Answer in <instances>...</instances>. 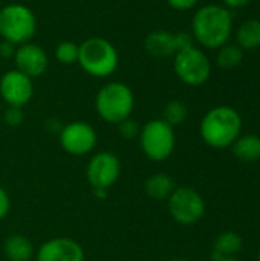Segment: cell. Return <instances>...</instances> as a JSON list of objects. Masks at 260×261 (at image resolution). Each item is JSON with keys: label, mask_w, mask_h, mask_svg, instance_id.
Masks as SVG:
<instances>
[{"label": "cell", "mask_w": 260, "mask_h": 261, "mask_svg": "<svg viewBox=\"0 0 260 261\" xmlns=\"http://www.w3.org/2000/svg\"><path fill=\"white\" fill-rule=\"evenodd\" d=\"M15 49L17 46H14L12 43H8V41H3L0 43V57L3 58H8V60H12L14 54H15Z\"/></svg>", "instance_id": "83f0119b"}, {"label": "cell", "mask_w": 260, "mask_h": 261, "mask_svg": "<svg viewBox=\"0 0 260 261\" xmlns=\"http://www.w3.org/2000/svg\"><path fill=\"white\" fill-rule=\"evenodd\" d=\"M3 121L9 127H20L25 121L23 107H8L3 113Z\"/></svg>", "instance_id": "cb8c5ba5"}, {"label": "cell", "mask_w": 260, "mask_h": 261, "mask_svg": "<svg viewBox=\"0 0 260 261\" xmlns=\"http://www.w3.org/2000/svg\"><path fill=\"white\" fill-rule=\"evenodd\" d=\"M166 2L169 3L170 8H173L176 11H188V9L195 8L199 0H166Z\"/></svg>", "instance_id": "4316f807"}, {"label": "cell", "mask_w": 260, "mask_h": 261, "mask_svg": "<svg viewBox=\"0 0 260 261\" xmlns=\"http://www.w3.org/2000/svg\"><path fill=\"white\" fill-rule=\"evenodd\" d=\"M213 261H241L238 260L236 257H215V258H211Z\"/></svg>", "instance_id": "f546056e"}, {"label": "cell", "mask_w": 260, "mask_h": 261, "mask_svg": "<svg viewBox=\"0 0 260 261\" xmlns=\"http://www.w3.org/2000/svg\"><path fill=\"white\" fill-rule=\"evenodd\" d=\"M3 254L8 261H31L35 257V248L26 236L11 234L3 242Z\"/></svg>", "instance_id": "9a60e30c"}, {"label": "cell", "mask_w": 260, "mask_h": 261, "mask_svg": "<svg viewBox=\"0 0 260 261\" xmlns=\"http://www.w3.org/2000/svg\"><path fill=\"white\" fill-rule=\"evenodd\" d=\"M14 69L25 73L29 78H38L44 75L49 67V57L48 52L32 41L17 46L15 54L12 57Z\"/></svg>", "instance_id": "7c38bea8"}, {"label": "cell", "mask_w": 260, "mask_h": 261, "mask_svg": "<svg viewBox=\"0 0 260 261\" xmlns=\"http://www.w3.org/2000/svg\"><path fill=\"white\" fill-rule=\"evenodd\" d=\"M192 35L202 47L219 49L227 44L233 32V14L222 5L201 6L192 18Z\"/></svg>", "instance_id": "6da1fadb"}, {"label": "cell", "mask_w": 260, "mask_h": 261, "mask_svg": "<svg viewBox=\"0 0 260 261\" xmlns=\"http://www.w3.org/2000/svg\"><path fill=\"white\" fill-rule=\"evenodd\" d=\"M172 261H190V260H187V258H175V260H172Z\"/></svg>", "instance_id": "4dcf8cb0"}, {"label": "cell", "mask_w": 260, "mask_h": 261, "mask_svg": "<svg viewBox=\"0 0 260 261\" xmlns=\"http://www.w3.org/2000/svg\"><path fill=\"white\" fill-rule=\"evenodd\" d=\"M78 52H80V44L70 40H63L55 46L54 57L55 60L63 64V66H70L78 63Z\"/></svg>", "instance_id": "7402d4cb"}, {"label": "cell", "mask_w": 260, "mask_h": 261, "mask_svg": "<svg viewBox=\"0 0 260 261\" xmlns=\"http://www.w3.org/2000/svg\"><path fill=\"white\" fill-rule=\"evenodd\" d=\"M34 96L32 78L9 69L0 76V98L8 107H25Z\"/></svg>", "instance_id": "8fae6325"}, {"label": "cell", "mask_w": 260, "mask_h": 261, "mask_svg": "<svg viewBox=\"0 0 260 261\" xmlns=\"http://www.w3.org/2000/svg\"><path fill=\"white\" fill-rule=\"evenodd\" d=\"M244 60V50L238 44H224L218 49L216 63L222 69H234Z\"/></svg>", "instance_id": "ffe728a7"}, {"label": "cell", "mask_w": 260, "mask_h": 261, "mask_svg": "<svg viewBox=\"0 0 260 261\" xmlns=\"http://www.w3.org/2000/svg\"><path fill=\"white\" fill-rule=\"evenodd\" d=\"M173 70L184 84L199 87L208 81L211 63L202 49L192 46L173 55Z\"/></svg>", "instance_id": "52a82bcc"}, {"label": "cell", "mask_w": 260, "mask_h": 261, "mask_svg": "<svg viewBox=\"0 0 260 261\" xmlns=\"http://www.w3.org/2000/svg\"><path fill=\"white\" fill-rule=\"evenodd\" d=\"M116 127H118V133H120V136H121L123 139H126V141L138 139L139 132H141V125H139L136 121H133V119H132V116H130V118H127V119H124L123 122H120Z\"/></svg>", "instance_id": "603a6c76"}, {"label": "cell", "mask_w": 260, "mask_h": 261, "mask_svg": "<svg viewBox=\"0 0 260 261\" xmlns=\"http://www.w3.org/2000/svg\"><path fill=\"white\" fill-rule=\"evenodd\" d=\"M242 245H244L242 237L238 232H234V231L221 232L213 243L211 258H215V257H234L236 254L241 252Z\"/></svg>", "instance_id": "d6986e66"}, {"label": "cell", "mask_w": 260, "mask_h": 261, "mask_svg": "<svg viewBox=\"0 0 260 261\" xmlns=\"http://www.w3.org/2000/svg\"><path fill=\"white\" fill-rule=\"evenodd\" d=\"M80 67L93 78H109L120 66V54L112 41L104 37H89L80 43Z\"/></svg>", "instance_id": "277c9868"}, {"label": "cell", "mask_w": 260, "mask_h": 261, "mask_svg": "<svg viewBox=\"0 0 260 261\" xmlns=\"http://www.w3.org/2000/svg\"><path fill=\"white\" fill-rule=\"evenodd\" d=\"M9 210H11V199H9V194L6 193L5 188L0 187V220H3V219L9 214Z\"/></svg>", "instance_id": "484cf974"}, {"label": "cell", "mask_w": 260, "mask_h": 261, "mask_svg": "<svg viewBox=\"0 0 260 261\" xmlns=\"http://www.w3.org/2000/svg\"><path fill=\"white\" fill-rule=\"evenodd\" d=\"M95 112L107 124L118 125L135 110V93L123 81H109L95 95Z\"/></svg>", "instance_id": "3957f363"}, {"label": "cell", "mask_w": 260, "mask_h": 261, "mask_svg": "<svg viewBox=\"0 0 260 261\" xmlns=\"http://www.w3.org/2000/svg\"><path fill=\"white\" fill-rule=\"evenodd\" d=\"M188 116V109L187 106L179 101V99H173V101H169L166 106H164V110H162V118L169 125H172L173 128L181 125Z\"/></svg>", "instance_id": "44dd1931"}, {"label": "cell", "mask_w": 260, "mask_h": 261, "mask_svg": "<svg viewBox=\"0 0 260 261\" xmlns=\"http://www.w3.org/2000/svg\"><path fill=\"white\" fill-rule=\"evenodd\" d=\"M83 246L70 237H54L46 240L35 252V261H84Z\"/></svg>", "instance_id": "4fadbf2b"}, {"label": "cell", "mask_w": 260, "mask_h": 261, "mask_svg": "<svg viewBox=\"0 0 260 261\" xmlns=\"http://www.w3.org/2000/svg\"><path fill=\"white\" fill-rule=\"evenodd\" d=\"M175 44H176V52H179V50L195 46V38H193L192 32L179 31V32H175Z\"/></svg>", "instance_id": "d4e9b609"}, {"label": "cell", "mask_w": 260, "mask_h": 261, "mask_svg": "<svg viewBox=\"0 0 260 261\" xmlns=\"http://www.w3.org/2000/svg\"><path fill=\"white\" fill-rule=\"evenodd\" d=\"M58 142L64 153L69 156L81 158L90 154L97 144V130L84 121H72L64 124L58 132Z\"/></svg>", "instance_id": "9c48e42d"}, {"label": "cell", "mask_w": 260, "mask_h": 261, "mask_svg": "<svg viewBox=\"0 0 260 261\" xmlns=\"http://www.w3.org/2000/svg\"><path fill=\"white\" fill-rule=\"evenodd\" d=\"M38 23L34 11L23 3H8L0 9V37L3 41L20 46L29 43Z\"/></svg>", "instance_id": "5b68a950"}, {"label": "cell", "mask_w": 260, "mask_h": 261, "mask_svg": "<svg viewBox=\"0 0 260 261\" xmlns=\"http://www.w3.org/2000/svg\"><path fill=\"white\" fill-rule=\"evenodd\" d=\"M138 141L143 154L155 162H162L169 159L176 147L175 128L161 118L150 119L144 125H141Z\"/></svg>", "instance_id": "8992f818"}, {"label": "cell", "mask_w": 260, "mask_h": 261, "mask_svg": "<svg viewBox=\"0 0 260 261\" xmlns=\"http://www.w3.org/2000/svg\"><path fill=\"white\" fill-rule=\"evenodd\" d=\"M121 176V161L112 151H98L92 154L86 167V177L93 190L112 188Z\"/></svg>", "instance_id": "30bf717a"}, {"label": "cell", "mask_w": 260, "mask_h": 261, "mask_svg": "<svg viewBox=\"0 0 260 261\" xmlns=\"http://www.w3.org/2000/svg\"><path fill=\"white\" fill-rule=\"evenodd\" d=\"M224 2V6L228 8V9H236V8H242L245 5L250 3V0H222Z\"/></svg>", "instance_id": "f1b7e54d"}, {"label": "cell", "mask_w": 260, "mask_h": 261, "mask_svg": "<svg viewBox=\"0 0 260 261\" xmlns=\"http://www.w3.org/2000/svg\"><path fill=\"white\" fill-rule=\"evenodd\" d=\"M233 154L242 162H256L260 159V136L257 135H242L233 145Z\"/></svg>", "instance_id": "ac0fdd59"}, {"label": "cell", "mask_w": 260, "mask_h": 261, "mask_svg": "<svg viewBox=\"0 0 260 261\" xmlns=\"http://www.w3.org/2000/svg\"><path fill=\"white\" fill-rule=\"evenodd\" d=\"M176 184L173 180L172 176H169L167 173H155L152 176H149L144 182V193L153 199V200H166L170 197V194L175 191Z\"/></svg>", "instance_id": "2e32d148"}, {"label": "cell", "mask_w": 260, "mask_h": 261, "mask_svg": "<svg viewBox=\"0 0 260 261\" xmlns=\"http://www.w3.org/2000/svg\"><path fill=\"white\" fill-rule=\"evenodd\" d=\"M236 44L242 50H256L260 47V20L248 18L236 29Z\"/></svg>", "instance_id": "e0dca14e"}, {"label": "cell", "mask_w": 260, "mask_h": 261, "mask_svg": "<svg viewBox=\"0 0 260 261\" xmlns=\"http://www.w3.org/2000/svg\"><path fill=\"white\" fill-rule=\"evenodd\" d=\"M144 49L153 58H169L176 54L175 32L167 29H155L144 38Z\"/></svg>", "instance_id": "5bb4252c"}, {"label": "cell", "mask_w": 260, "mask_h": 261, "mask_svg": "<svg viewBox=\"0 0 260 261\" xmlns=\"http://www.w3.org/2000/svg\"><path fill=\"white\" fill-rule=\"evenodd\" d=\"M242 118L230 106H216L210 109L199 125L202 141L211 148H228L241 136Z\"/></svg>", "instance_id": "7a4b0ae2"}, {"label": "cell", "mask_w": 260, "mask_h": 261, "mask_svg": "<svg viewBox=\"0 0 260 261\" xmlns=\"http://www.w3.org/2000/svg\"><path fill=\"white\" fill-rule=\"evenodd\" d=\"M167 208L172 219L182 226L196 225L205 214L204 197L192 187H176L167 199Z\"/></svg>", "instance_id": "ba28073f"}, {"label": "cell", "mask_w": 260, "mask_h": 261, "mask_svg": "<svg viewBox=\"0 0 260 261\" xmlns=\"http://www.w3.org/2000/svg\"><path fill=\"white\" fill-rule=\"evenodd\" d=\"M257 260H259V261H260V252H259V257H257Z\"/></svg>", "instance_id": "1f68e13d"}]
</instances>
